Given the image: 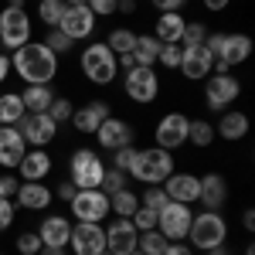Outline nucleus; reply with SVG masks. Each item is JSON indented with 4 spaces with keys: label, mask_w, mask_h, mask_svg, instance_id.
<instances>
[{
    "label": "nucleus",
    "mask_w": 255,
    "mask_h": 255,
    "mask_svg": "<svg viewBox=\"0 0 255 255\" xmlns=\"http://www.w3.org/2000/svg\"><path fill=\"white\" fill-rule=\"evenodd\" d=\"M10 68L24 85H51L58 75V55L44 48V41H27L24 48L10 51Z\"/></svg>",
    "instance_id": "f257e3e1"
},
{
    "label": "nucleus",
    "mask_w": 255,
    "mask_h": 255,
    "mask_svg": "<svg viewBox=\"0 0 255 255\" xmlns=\"http://www.w3.org/2000/svg\"><path fill=\"white\" fill-rule=\"evenodd\" d=\"M126 174L133 177V180H139V184H163L167 177L174 174V153L160 150V146L136 150V157H133Z\"/></svg>",
    "instance_id": "f03ea898"
},
{
    "label": "nucleus",
    "mask_w": 255,
    "mask_h": 255,
    "mask_svg": "<svg viewBox=\"0 0 255 255\" xmlns=\"http://www.w3.org/2000/svg\"><path fill=\"white\" fill-rule=\"evenodd\" d=\"M79 65H82V75L92 82V85H113L116 75H119L116 55L109 51V44H106V41H92L89 48H82Z\"/></svg>",
    "instance_id": "7ed1b4c3"
},
{
    "label": "nucleus",
    "mask_w": 255,
    "mask_h": 255,
    "mask_svg": "<svg viewBox=\"0 0 255 255\" xmlns=\"http://www.w3.org/2000/svg\"><path fill=\"white\" fill-rule=\"evenodd\" d=\"M225 238H228V221L221 218V211H194L191 232H187V245L191 249L211 252L218 245H225Z\"/></svg>",
    "instance_id": "20e7f679"
},
{
    "label": "nucleus",
    "mask_w": 255,
    "mask_h": 255,
    "mask_svg": "<svg viewBox=\"0 0 255 255\" xmlns=\"http://www.w3.org/2000/svg\"><path fill=\"white\" fill-rule=\"evenodd\" d=\"M68 174H72V184H75L79 191H89V187H99V184H102L106 163L99 157V150L79 146V150H72V157H68Z\"/></svg>",
    "instance_id": "39448f33"
},
{
    "label": "nucleus",
    "mask_w": 255,
    "mask_h": 255,
    "mask_svg": "<svg viewBox=\"0 0 255 255\" xmlns=\"http://www.w3.org/2000/svg\"><path fill=\"white\" fill-rule=\"evenodd\" d=\"M194 221V204H180V201H167L157 211V232L167 242H184Z\"/></svg>",
    "instance_id": "423d86ee"
},
{
    "label": "nucleus",
    "mask_w": 255,
    "mask_h": 255,
    "mask_svg": "<svg viewBox=\"0 0 255 255\" xmlns=\"http://www.w3.org/2000/svg\"><path fill=\"white\" fill-rule=\"evenodd\" d=\"M31 31H34V20L27 17V10H17V7H3L0 10V44L7 51H17L31 41Z\"/></svg>",
    "instance_id": "0eeeda50"
},
{
    "label": "nucleus",
    "mask_w": 255,
    "mask_h": 255,
    "mask_svg": "<svg viewBox=\"0 0 255 255\" xmlns=\"http://www.w3.org/2000/svg\"><path fill=\"white\" fill-rule=\"evenodd\" d=\"M123 92L133 99V102H139V106L157 102V96H160V75L153 72V68L136 65V68L123 72Z\"/></svg>",
    "instance_id": "6e6552de"
},
{
    "label": "nucleus",
    "mask_w": 255,
    "mask_h": 255,
    "mask_svg": "<svg viewBox=\"0 0 255 255\" xmlns=\"http://www.w3.org/2000/svg\"><path fill=\"white\" fill-rule=\"evenodd\" d=\"M68 204H72V218L75 221H96V225H102L109 218V194H102L99 187L75 191V197Z\"/></svg>",
    "instance_id": "1a4fd4ad"
},
{
    "label": "nucleus",
    "mask_w": 255,
    "mask_h": 255,
    "mask_svg": "<svg viewBox=\"0 0 255 255\" xmlns=\"http://www.w3.org/2000/svg\"><path fill=\"white\" fill-rule=\"evenodd\" d=\"M238 96H242V82H238L232 72H225V75H215V72H211V79L204 82V102H208V109H215V113H225Z\"/></svg>",
    "instance_id": "9d476101"
},
{
    "label": "nucleus",
    "mask_w": 255,
    "mask_h": 255,
    "mask_svg": "<svg viewBox=\"0 0 255 255\" xmlns=\"http://www.w3.org/2000/svg\"><path fill=\"white\" fill-rule=\"evenodd\" d=\"M75 255H102L106 252V225L96 221H75L72 225V238H68Z\"/></svg>",
    "instance_id": "9b49d317"
},
{
    "label": "nucleus",
    "mask_w": 255,
    "mask_h": 255,
    "mask_svg": "<svg viewBox=\"0 0 255 255\" xmlns=\"http://www.w3.org/2000/svg\"><path fill=\"white\" fill-rule=\"evenodd\" d=\"M187 126H191V119L184 116V113H167V116L157 123V129H153V139H157L160 150H180L184 143H187Z\"/></svg>",
    "instance_id": "f8f14e48"
},
{
    "label": "nucleus",
    "mask_w": 255,
    "mask_h": 255,
    "mask_svg": "<svg viewBox=\"0 0 255 255\" xmlns=\"http://www.w3.org/2000/svg\"><path fill=\"white\" fill-rule=\"evenodd\" d=\"M20 136L27 146H48L51 139L58 136V123L48 116V113H27V116L17 123Z\"/></svg>",
    "instance_id": "ddd939ff"
},
{
    "label": "nucleus",
    "mask_w": 255,
    "mask_h": 255,
    "mask_svg": "<svg viewBox=\"0 0 255 255\" xmlns=\"http://www.w3.org/2000/svg\"><path fill=\"white\" fill-rule=\"evenodd\" d=\"M252 55V38L249 34H225V44H221V55L215 58V75H225V72H232L235 65L242 61H249Z\"/></svg>",
    "instance_id": "4468645a"
},
{
    "label": "nucleus",
    "mask_w": 255,
    "mask_h": 255,
    "mask_svg": "<svg viewBox=\"0 0 255 255\" xmlns=\"http://www.w3.org/2000/svg\"><path fill=\"white\" fill-rule=\"evenodd\" d=\"M136 225L129 221V218H116L113 225H106V252L113 255H129L136 252Z\"/></svg>",
    "instance_id": "2eb2a0df"
},
{
    "label": "nucleus",
    "mask_w": 255,
    "mask_h": 255,
    "mask_svg": "<svg viewBox=\"0 0 255 255\" xmlns=\"http://www.w3.org/2000/svg\"><path fill=\"white\" fill-rule=\"evenodd\" d=\"M180 48H184V55H180V72H184V79H191V82L208 79L211 68H215L211 51H208L204 44H180Z\"/></svg>",
    "instance_id": "dca6fc26"
},
{
    "label": "nucleus",
    "mask_w": 255,
    "mask_h": 255,
    "mask_svg": "<svg viewBox=\"0 0 255 255\" xmlns=\"http://www.w3.org/2000/svg\"><path fill=\"white\" fill-rule=\"evenodd\" d=\"M92 136L99 139V146L102 150H119V146H129L133 143V126L126 123V119H116V116H109V119H102L99 123V129L92 133Z\"/></svg>",
    "instance_id": "f3484780"
},
{
    "label": "nucleus",
    "mask_w": 255,
    "mask_h": 255,
    "mask_svg": "<svg viewBox=\"0 0 255 255\" xmlns=\"http://www.w3.org/2000/svg\"><path fill=\"white\" fill-rule=\"evenodd\" d=\"M163 194L180 204H197V191H201V177H194L191 170H174L163 184Z\"/></svg>",
    "instance_id": "a211bd4d"
},
{
    "label": "nucleus",
    "mask_w": 255,
    "mask_h": 255,
    "mask_svg": "<svg viewBox=\"0 0 255 255\" xmlns=\"http://www.w3.org/2000/svg\"><path fill=\"white\" fill-rule=\"evenodd\" d=\"M96 14L82 3V7H68L65 10V17H61L58 24V31L61 34H68L72 41H85V38H92V31H96Z\"/></svg>",
    "instance_id": "6ab92c4d"
},
{
    "label": "nucleus",
    "mask_w": 255,
    "mask_h": 255,
    "mask_svg": "<svg viewBox=\"0 0 255 255\" xmlns=\"http://www.w3.org/2000/svg\"><path fill=\"white\" fill-rule=\"evenodd\" d=\"M38 238H41L44 249H68L72 221L65 215H44V221L38 225Z\"/></svg>",
    "instance_id": "aec40b11"
},
{
    "label": "nucleus",
    "mask_w": 255,
    "mask_h": 255,
    "mask_svg": "<svg viewBox=\"0 0 255 255\" xmlns=\"http://www.w3.org/2000/svg\"><path fill=\"white\" fill-rule=\"evenodd\" d=\"M24 153H27V143H24L17 126H0V167L3 170H17Z\"/></svg>",
    "instance_id": "412c9836"
},
{
    "label": "nucleus",
    "mask_w": 255,
    "mask_h": 255,
    "mask_svg": "<svg viewBox=\"0 0 255 255\" xmlns=\"http://www.w3.org/2000/svg\"><path fill=\"white\" fill-rule=\"evenodd\" d=\"M51 187L44 184V180H20L17 194H14V201H17L24 211H48L51 208Z\"/></svg>",
    "instance_id": "4be33fe9"
},
{
    "label": "nucleus",
    "mask_w": 255,
    "mask_h": 255,
    "mask_svg": "<svg viewBox=\"0 0 255 255\" xmlns=\"http://www.w3.org/2000/svg\"><path fill=\"white\" fill-rule=\"evenodd\" d=\"M109 116H113V113H109V102H99V99H92V102L79 106V109L72 113V119H68V123L79 129L82 136H92V133L99 129V123H102V119H109Z\"/></svg>",
    "instance_id": "5701e85b"
},
{
    "label": "nucleus",
    "mask_w": 255,
    "mask_h": 255,
    "mask_svg": "<svg viewBox=\"0 0 255 255\" xmlns=\"http://www.w3.org/2000/svg\"><path fill=\"white\" fill-rule=\"evenodd\" d=\"M197 201L204 204V211H221L225 201H228V180H225L221 174H204V177H201Z\"/></svg>",
    "instance_id": "b1692460"
},
{
    "label": "nucleus",
    "mask_w": 255,
    "mask_h": 255,
    "mask_svg": "<svg viewBox=\"0 0 255 255\" xmlns=\"http://www.w3.org/2000/svg\"><path fill=\"white\" fill-rule=\"evenodd\" d=\"M51 153L44 150V146H31L27 153H24V160L17 163V174L20 180H44V177L51 174Z\"/></svg>",
    "instance_id": "393cba45"
},
{
    "label": "nucleus",
    "mask_w": 255,
    "mask_h": 255,
    "mask_svg": "<svg viewBox=\"0 0 255 255\" xmlns=\"http://www.w3.org/2000/svg\"><path fill=\"white\" fill-rule=\"evenodd\" d=\"M184 24H187V17H184L180 10H167V14H160L157 24H153V38H157L160 44H180Z\"/></svg>",
    "instance_id": "a878e982"
},
{
    "label": "nucleus",
    "mask_w": 255,
    "mask_h": 255,
    "mask_svg": "<svg viewBox=\"0 0 255 255\" xmlns=\"http://www.w3.org/2000/svg\"><path fill=\"white\" fill-rule=\"evenodd\" d=\"M215 133L221 139H228V143L245 139V136H249V116H245V113H238V109H225L221 119L215 123Z\"/></svg>",
    "instance_id": "bb28decb"
},
{
    "label": "nucleus",
    "mask_w": 255,
    "mask_h": 255,
    "mask_svg": "<svg viewBox=\"0 0 255 255\" xmlns=\"http://www.w3.org/2000/svg\"><path fill=\"white\" fill-rule=\"evenodd\" d=\"M20 102L27 113H48V106L55 102V89L51 85H27L20 92Z\"/></svg>",
    "instance_id": "cd10ccee"
},
{
    "label": "nucleus",
    "mask_w": 255,
    "mask_h": 255,
    "mask_svg": "<svg viewBox=\"0 0 255 255\" xmlns=\"http://www.w3.org/2000/svg\"><path fill=\"white\" fill-rule=\"evenodd\" d=\"M139 208V194L136 191H129V187H123L116 194H109V215L113 218H133Z\"/></svg>",
    "instance_id": "c85d7f7f"
},
{
    "label": "nucleus",
    "mask_w": 255,
    "mask_h": 255,
    "mask_svg": "<svg viewBox=\"0 0 255 255\" xmlns=\"http://www.w3.org/2000/svg\"><path fill=\"white\" fill-rule=\"evenodd\" d=\"M24 116H27V109H24L20 96L17 92H3L0 96V126H17Z\"/></svg>",
    "instance_id": "c756f323"
},
{
    "label": "nucleus",
    "mask_w": 255,
    "mask_h": 255,
    "mask_svg": "<svg viewBox=\"0 0 255 255\" xmlns=\"http://www.w3.org/2000/svg\"><path fill=\"white\" fill-rule=\"evenodd\" d=\"M157 55H160V41L153 34H136V48H133V58L136 65L143 68H153L157 65Z\"/></svg>",
    "instance_id": "7c9ffc66"
},
{
    "label": "nucleus",
    "mask_w": 255,
    "mask_h": 255,
    "mask_svg": "<svg viewBox=\"0 0 255 255\" xmlns=\"http://www.w3.org/2000/svg\"><path fill=\"white\" fill-rule=\"evenodd\" d=\"M215 139H218L215 123H208V119H191V126H187V143H194V146H201V150H208Z\"/></svg>",
    "instance_id": "2f4dec72"
},
{
    "label": "nucleus",
    "mask_w": 255,
    "mask_h": 255,
    "mask_svg": "<svg viewBox=\"0 0 255 255\" xmlns=\"http://www.w3.org/2000/svg\"><path fill=\"white\" fill-rule=\"evenodd\" d=\"M106 44H109L113 55H133V48H136V34H133L129 27H116V31H109Z\"/></svg>",
    "instance_id": "473e14b6"
},
{
    "label": "nucleus",
    "mask_w": 255,
    "mask_h": 255,
    "mask_svg": "<svg viewBox=\"0 0 255 255\" xmlns=\"http://www.w3.org/2000/svg\"><path fill=\"white\" fill-rule=\"evenodd\" d=\"M65 10H68L65 0H41L38 3V17H41L44 27H58L61 17H65Z\"/></svg>",
    "instance_id": "72a5a7b5"
},
{
    "label": "nucleus",
    "mask_w": 255,
    "mask_h": 255,
    "mask_svg": "<svg viewBox=\"0 0 255 255\" xmlns=\"http://www.w3.org/2000/svg\"><path fill=\"white\" fill-rule=\"evenodd\" d=\"M163 249H167V238L160 235L157 228H150V232H139V238H136V252H143V255H163Z\"/></svg>",
    "instance_id": "f704fd0d"
},
{
    "label": "nucleus",
    "mask_w": 255,
    "mask_h": 255,
    "mask_svg": "<svg viewBox=\"0 0 255 255\" xmlns=\"http://www.w3.org/2000/svg\"><path fill=\"white\" fill-rule=\"evenodd\" d=\"M72 44H75V41L68 38V34H61L58 27H48V38H44V48H51V51H55V55H72Z\"/></svg>",
    "instance_id": "c9c22d12"
},
{
    "label": "nucleus",
    "mask_w": 255,
    "mask_h": 255,
    "mask_svg": "<svg viewBox=\"0 0 255 255\" xmlns=\"http://www.w3.org/2000/svg\"><path fill=\"white\" fill-rule=\"evenodd\" d=\"M126 180H129V177L123 174V170H116V167H106L99 191H102V194H116V191H123V187H126Z\"/></svg>",
    "instance_id": "e433bc0d"
},
{
    "label": "nucleus",
    "mask_w": 255,
    "mask_h": 255,
    "mask_svg": "<svg viewBox=\"0 0 255 255\" xmlns=\"http://www.w3.org/2000/svg\"><path fill=\"white\" fill-rule=\"evenodd\" d=\"M167 201H170V197L163 194V187H160V184H146V191L139 194V204H143V208H150V211H160Z\"/></svg>",
    "instance_id": "4c0bfd02"
},
{
    "label": "nucleus",
    "mask_w": 255,
    "mask_h": 255,
    "mask_svg": "<svg viewBox=\"0 0 255 255\" xmlns=\"http://www.w3.org/2000/svg\"><path fill=\"white\" fill-rule=\"evenodd\" d=\"M180 55H184V48L180 44H160V55H157V65L160 68H180Z\"/></svg>",
    "instance_id": "58836bf2"
},
{
    "label": "nucleus",
    "mask_w": 255,
    "mask_h": 255,
    "mask_svg": "<svg viewBox=\"0 0 255 255\" xmlns=\"http://www.w3.org/2000/svg\"><path fill=\"white\" fill-rule=\"evenodd\" d=\"M72 113H75V109H72V99H61V96H55V102H51V106H48V116L55 119V123H68V119H72Z\"/></svg>",
    "instance_id": "ea45409f"
},
{
    "label": "nucleus",
    "mask_w": 255,
    "mask_h": 255,
    "mask_svg": "<svg viewBox=\"0 0 255 255\" xmlns=\"http://www.w3.org/2000/svg\"><path fill=\"white\" fill-rule=\"evenodd\" d=\"M204 38H208V27L197 24V20H187L184 34H180V44H204Z\"/></svg>",
    "instance_id": "a19ab883"
},
{
    "label": "nucleus",
    "mask_w": 255,
    "mask_h": 255,
    "mask_svg": "<svg viewBox=\"0 0 255 255\" xmlns=\"http://www.w3.org/2000/svg\"><path fill=\"white\" fill-rule=\"evenodd\" d=\"M44 245H41V238H38V232H20L17 235V252L20 255H38Z\"/></svg>",
    "instance_id": "79ce46f5"
},
{
    "label": "nucleus",
    "mask_w": 255,
    "mask_h": 255,
    "mask_svg": "<svg viewBox=\"0 0 255 255\" xmlns=\"http://www.w3.org/2000/svg\"><path fill=\"white\" fill-rule=\"evenodd\" d=\"M133 157H136V146H133V143H129V146H119V150H113V167L126 174L129 163H133ZM126 177H129V174H126Z\"/></svg>",
    "instance_id": "37998d69"
},
{
    "label": "nucleus",
    "mask_w": 255,
    "mask_h": 255,
    "mask_svg": "<svg viewBox=\"0 0 255 255\" xmlns=\"http://www.w3.org/2000/svg\"><path fill=\"white\" fill-rule=\"evenodd\" d=\"M129 221L136 225V232H150V228H157V211H150V208H143V204H139L136 215L129 218Z\"/></svg>",
    "instance_id": "c03bdc74"
},
{
    "label": "nucleus",
    "mask_w": 255,
    "mask_h": 255,
    "mask_svg": "<svg viewBox=\"0 0 255 255\" xmlns=\"http://www.w3.org/2000/svg\"><path fill=\"white\" fill-rule=\"evenodd\" d=\"M14 215H17L14 211V201L10 197H0V232H7L14 225Z\"/></svg>",
    "instance_id": "a18cd8bd"
},
{
    "label": "nucleus",
    "mask_w": 255,
    "mask_h": 255,
    "mask_svg": "<svg viewBox=\"0 0 255 255\" xmlns=\"http://www.w3.org/2000/svg\"><path fill=\"white\" fill-rule=\"evenodd\" d=\"M85 7H89L96 17H109V14H116V0H85Z\"/></svg>",
    "instance_id": "49530a36"
},
{
    "label": "nucleus",
    "mask_w": 255,
    "mask_h": 255,
    "mask_svg": "<svg viewBox=\"0 0 255 255\" xmlns=\"http://www.w3.org/2000/svg\"><path fill=\"white\" fill-rule=\"evenodd\" d=\"M17 174H0V197H10L14 201V194H17Z\"/></svg>",
    "instance_id": "de8ad7c7"
},
{
    "label": "nucleus",
    "mask_w": 255,
    "mask_h": 255,
    "mask_svg": "<svg viewBox=\"0 0 255 255\" xmlns=\"http://www.w3.org/2000/svg\"><path fill=\"white\" fill-rule=\"evenodd\" d=\"M163 255H194V249H191L187 242H167Z\"/></svg>",
    "instance_id": "09e8293b"
},
{
    "label": "nucleus",
    "mask_w": 255,
    "mask_h": 255,
    "mask_svg": "<svg viewBox=\"0 0 255 255\" xmlns=\"http://www.w3.org/2000/svg\"><path fill=\"white\" fill-rule=\"evenodd\" d=\"M150 3L157 7L160 14H167V10H180V7H184L187 0H150Z\"/></svg>",
    "instance_id": "8fccbe9b"
},
{
    "label": "nucleus",
    "mask_w": 255,
    "mask_h": 255,
    "mask_svg": "<svg viewBox=\"0 0 255 255\" xmlns=\"http://www.w3.org/2000/svg\"><path fill=\"white\" fill-rule=\"evenodd\" d=\"M75 191H79V187H75V184H72V180H65V184H58V191H55V197H61V201H65V204H68V201H72V197H75Z\"/></svg>",
    "instance_id": "3c124183"
},
{
    "label": "nucleus",
    "mask_w": 255,
    "mask_h": 255,
    "mask_svg": "<svg viewBox=\"0 0 255 255\" xmlns=\"http://www.w3.org/2000/svg\"><path fill=\"white\" fill-rule=\"evenodd\" d=\"M201 3H204L211 14H221V10H228V3H232V0H201Z\"/></svg>",
    "instance_id": "603ef678"
},
{
    "label": "nucleus",
    "mask_w": 255,
    "mask_h": 255,
    "mask_svg": "<svg viewBox=\"0 0 255 255\" xmlns=\"http://www.w3.org/2000/svg\"><path fill=\"white\" fill-rule=\"evenodd\" d=\"M242 225H245V232H249V235L255 232V211H252V208H245V215H242Z\"/></svg>",
    "instance_id": "864d4df0"
},
{
    "label": "nucleus",
    "mask_w": 255,
    "mask_h": 255,
    "mask_svg": "<svg viewBox=\"0 0 255 255\" xmlns=\"http://www.w3.org/2000/svg\"><path fill=\"white\" fill-rule=\"evenodd\" d=\"M7 75H10V55L0 51V82H7Z\"/></svg>",
    "instance_id": "5fc2aeb1"
},
{
    "label": "nucleus",
    "mask_w": 255,
    "mask_h": 255,
    "mask_svg": "<svg viewBox=\"0 0 255 255\" xmlns=\"http://www.w3.org/2000/svg\"><path fill=\"white\" fill-rule=\"evenodd\" d=\"M116 10L119 14H133L136 10V0H116Z\"/></svg>",
    "instance_id": "6e6d98bb"
},
{
    "label": "nucleus",
    "mask_w": 255,
    "mask_h": 255,
    "mask_svg": "<svg viewBox=\"0 0 255 255\" xmlns=\"http://www.w3.org/2000/svg\"><path fill=\"white\" fill-rule=\"evenodd\" d=\"M204 255H232V252H228L225 245H218V249H211V252H204Z\"/></svg>",
    "instance_id": "4d7b16f0"
},
{
    "label": "nucleus",
    "mask_w": 255,
    "mask_h": 255,
    "mask_svg": "<svg viewBox=\"0 0 255 255\" xmlns=\"http://www.w3.org/2000/svg\"><path fill=\"white\" fill-rule=\"evenodd\" d=\"M38 255H65V249H41Z\"/></svg>",
    "instance_id": "13d9d810"
},
{
    "label": "nucleus",
    "mask_w": 255,
    "mask_h": 255,
    "mask_svg": "<svg viewBox=\"0 0 255 255\" xmlns=\"http://www.w3.org/2000/svg\"><path fill=\"white\" fill-rule=\"evenodd\" d=\"M7 7H17V10H24V0H7Z\"/></svg>",
    "instance_id": "bf43d9fd"
},
{
    "label": "nucleus",
    "mask_w": 255,
    "mask_h": 255,
    "mask_svg": "<svg viewBox=\"0 0 255 255\" xmlns=\"http://www.w3.org/2000/svg\"><path fill=\"white\" fill-rule=\"evenodd\" d=\"M65 3H68V7H82L85 0H65Z\"/></svg>",
    "instance_id": "052dcab7"
},
{
    "label": "nucleus",
    "mask_w": 255,
    "mask_h": 255,
    "mask_svg": "<svg viewBox=\"0 0 255 255\" xmlns=\"http://www.w3.org/2000/svg\"><path fill=\"white\" fill-rule=\"evenodd\" d=\"M245 255H255V249H252V245H245Z\"/></svg>",
    "instance_id": "680f3d73"
},
{
    "label": "nucleus",
    "mask_w": 255,
    "mask_h": 255,
    "mask_svg": "<svg viewBox=\"0 0 255 255\" xmlns=\"http://www.w3.org/2000/svg\"><path fill=\"white\" fill-rule=\"evenodd\" d=\"M102 255H113V252H102Z\"/></svg>",
    "instance_id": "e2e57ef3"
},
{
    "label": "nucleus",
    "mask_w": 255,
    "mask_h": 255,
    "mask_svg": "<svg viewBox=\"0 0 255 255\" xmlns=\"http://www.w3.org/2000/svg\"><path fill=\"white\" fill-rule=\"evenodd\" d=\"M0 255H3V252H0Z\"/></svg>",
    "instance_id": "0e129e2a"
}]
</instances>
